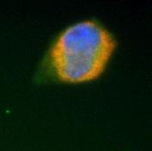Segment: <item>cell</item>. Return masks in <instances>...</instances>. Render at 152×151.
<instances>
[{
  "label": "cell",
  "instance_id": "1",
  "mask_svg": "<svg viewBox=\"0 0 152 151\" xmlns=\"http://www.w3.org/2000/svg\"><path fill=\"white\" fill-rule=\"evenodd\" d=\"M118 47L115 34L96 18H84L61 30L52 39L34 74L39 84L78 86L106 73Z\"/></svg>",
  "mask_w": 152,
  "mask_h": 151
}]
</instances>
